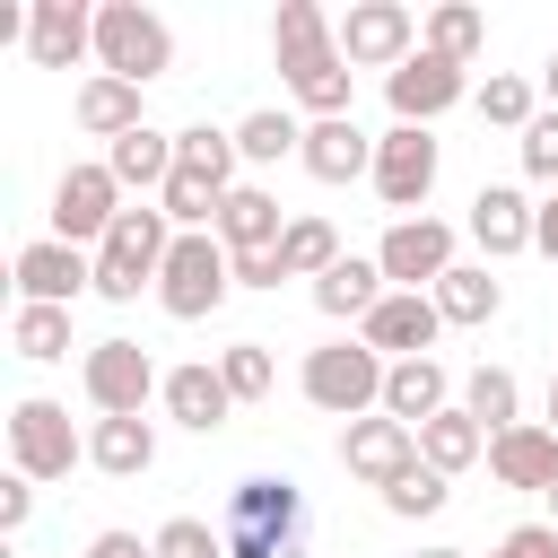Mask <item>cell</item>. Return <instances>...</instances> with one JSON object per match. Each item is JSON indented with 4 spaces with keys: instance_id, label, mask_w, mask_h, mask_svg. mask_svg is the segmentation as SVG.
Listing matches in <instances>:
<instances>
[{
    "instance_id": "obj_42",
    "label": "cell",
    "mask_w": 558,
    "mask_h": 558,
    "mask_svg": "<svg viewBox=\"0 0 558 558\" xmlns=\"http://www.w3.org/2000/svg\"><path fill=\"white\" fill-rule=\"evenodd\" d=\"M26 514H35V480L9 471V480H0V532H26Z\"/></svg>"
},
{
    "instance_id": "obj_23",
    "label": "cell",
    "mask_w": 558,
    "mask_h": 558,
    "mask_svg": "<svg viewBox=\"0 0 558 558\" xmlns=\"http://www.w3.org/2000/svg\"><path fill=\"white\" fill-rule=\"evenodd\" d=\"M445 410H453V375H445V357H401V366L384 375V418L427 427V418H445Z\"/></svg>"
},
{
    "instance_id": "obj_28",
    "label": "cell",
    "mask_w": 558,
    "mask_h": 558,
    "mask_svg": "<svg viewBox=\"0 0 558 558\" xmlns=\"http://www.w3.org/2000/svg\"><path fill=\"white\" fill-rule=\"evenodd\" d=\"M87 462H96L105 480H140V471L157 462V427H148V418H96V427H87Z\"/></svg>"
},
{
    "instance_id": "obj_13",
    "label": "cell",
    "mask_w": 558,
    "mask_h": 558,
    "mask_svg": "<svg viewBox=\"0 0 558 558\" xmlns=\"http://www.w3.org/2000/svg\"><path fill=\"white\" fill-rule=\"evenodd\" d=\"M9 279H17V305H78L96 288V253H78L61 235H35V244H17Z\"/></svg>"
},
{
    "instance_id": "obj_9",
    "label": "cell",
    "mask_w": 558,
    "mask_h": 558,
    "mask_svg": "<svg viewBox=\"0 0 558 558\" xmlns=\"http://www.w3.org/2000/svg\"><path fill=\"white\" fill-rule=\"evenodd\" d=\"M331 26H340V61H349V70H384V78H392V70L418 52V35H427L401 0H349V17H331Z\"/></svg>"
},
{
    "instance_id": "obj_16",
    "label": "cell",
    "mask_w": 558,
    "mask_h": 558,
    "mask_svg": "<svg viewBox=\"0 0 558 558\" xmlns=\"http://www.w3.org/2000/svg\"><path fill=\"white\" fill-rule=\"evenodd\" d=\"M436 331H445V314H436V296H410V288H392L366 323H357V340L384 357V366H401V357H427L436 349Z\"/></svg>"
},
{
    "instance_id": "obj_34",
    "label": "cell",
    "mask_w": 558,
    "mask_h": 558,
    "mask_svg": "<svg viewBox=\"0 0 558 558\" xmlns=\"http://www.w3.org/2000/svg\"><path fill=\"white\" fill-rule=\"evenodd\" d=\"M9 349L35 357V366L70 357V305H17V314H9Z\"/></svg>"
},
{
    "instance_id": "obj_47",
    "label": "cell",
    "mask_w": 558,
    "mask_h": 558,
    "mask_svg": "<svg viewBox=\"0 0 558 558\" xmlns=\"http://www.w3.org/2000/svg\"><path fill=\"white\" fill-rule=\"evenodd\" d=\"M541 427H549V436H558V375H549V418H541Z\"/></svg>"
},
{
    "instance_id": "obj_20",
    "label": "cell",
    "mask_w": 558,
    "mask_h": 558,
    "mask_svg": "<svg viewBox=\"0 0 558 558\" xmlns=\"http://www.w3.org/2000/svg\"><path fill=\"white\" fill-rule=\"evenodd\" d=\"M532 201L514 192V183H480L471 192V244L488 253V262H514V253H532Z\"/></svg>"
},
{
    "instance_id": "obj_2",
    "label": "cell",
    "mask_w": 558,
    "mask_h": 558,
    "mask_svg": "<svg viewBox=\"0 0 558 558\" xmlns=\"http://www.w3.org/2000/svg\"><path fill=\"white\" fill-rule=\"evenodd\" d=\"M227 558H305V488L262 471L227 488Z\"/></svg>"
},
{
    "instance_id": "obj_12",
    "label": "cell",
    "mask_w": 558,
    "mask_h": 558,
    "mask_svg": "<svg viewBox=\"0 0 558 558\" xmlns=\"http://www.w3.org/2000/svg\"><path fill=\"white\" fill-rule=\"evenodd\" d=\"M471 96V78H462V61H445V52H410L392 78H384V105H392V122H410V131H427L436 113H453Z\"/></svg>"
},
{
    "instance_id": "obj_32",
    "label": "cell",
    "mask_w": 558,
    "mask_h": 558,
    "mask_svg": "<svg viewBox=\"0 0 558 558\" xmlns=\"http://www.w3.org/2000/svg\"><path fill=\"white\" fill-rule=\"evenodd\" d=\"M174 166H192V174H209L218 192H235V131H218V122H183L174 131Z\"/></svg>"
},
{
    "instance_id": "obj_21",
    "label": "cell",
    "mask_w": 558,
    "mask_h": 558,
    "mask_svg": "<svg viewBox=\"0 0 558 558\" xmlns=\"http://www.w3.org/2000/svg\"><path fill=\"white\" fill-rule=\"evenodd\" d=\"M296 166H305L314 183H357V174H375V140H366L349 113H340V122H305Z\"/></svg>"
},
{
    "instance_id": "obj_1",
    "label": "cell",
    "mask_w": 558,
    "mask_h": 558,
    "mask_svg": "<svg viewBox=\"0 0 558 558\" xmlns=\"http://www.w3.org/2000/svg\"><path fill=\"white\" fill-rule=\"evenodd\" d=\"M270 52H279V70H288V96H296L314 122H340V113H349L357 70L340 61V26H331L314 0H279V17H270Z\"/></svg>"
},
{
    "instance_id": "obj_36",
    "label": "cell",
    "mask_w": 558,
    "mask_h": 558,
    "mask_svg": "<svg viewBox=\"0 0 558 558\" xmlns=\"http://www.w3.org/2000/svg\"><path fill=\"white\" fill-rule=\"evenodd\" d=\"M218 375H227L235 401H262L279 384V357H270V340H235V349H218Z\"/></svg>"
},
{
    "instance_id": "obj_19",
    "label": "cell",
    "mask_w": 558,
    "mask_h": 558,
    "mask_svg": "<svg viewBox=\"0 0 558 558\" xmlns=\"http://www.w3.org/2000/svg\"><path fill=\"white\" fill-rule=\"evenodd\" d=\"M166 418L174 427H192V436H218L227 427V410H235V392H227V375H218V357H192V366H166Z\"/></svg>"
},
{
    "instance_id": "obj_49",
    "label": "cell",
    "mask_w": 558,
    "mask_h": 558,
    "mask_svg": "<svg viewBox=\"0 0 558 558\" xmlns=\"http://www.w3.org/2000/svg\"><path fill=\"white\" fill-rule=\"evenodd\" d=\"M549 523H558V488H549Z\"/></svg>"
},
{
    "instance_id": "obj_41",
    "label": "cell",
    "mask_w": 558,
    "mask_h": 558,
    "mask_svg": "<svg viewBox=\"0 0 558 558\" xmlns=\"http://www.w3.org/2000/svg\"><path fill=\"white\" fill-rule=\"evenodd\" d=\"M488 558H558V523H514Z\"/></svg>"
},
{
    "instance_id": "obj_15",
    "label": "cell",
    "mask_w": 558,
    "mask_h": 558,
    "mask_svg": "<svg viewBox=\"0 0 558 558\" xmlns=\"http://www.w3.org/2000/svg\"><path fill=\"white\" fill-rule=\"evenodd\" d=\"M410 462H418V427H401V418H384V410L340 427V471H349V480H366V488H392Z\"/></svg>"
},
{
    "instance_id": "obj_39",
    "label": "cell",
    "mask_w": 558,
    "mask_h": 558,
    "mask_svg": "<svg viewBox=\"0 0 558 558\" xmlns=\"http://www.w3.org/2000/svg\"><path fill=\"white\" fill-rule=\"evenodd\" d=\"M157 558H227V532H209L201 514H174L157 523Z\"/></svg>"
},
{
    "instance_id": "obj_46",
    "label": "cell",
    "mask_w": 558,
    "mask_h": 558,
    "mask_svg": "<svg viewBox=\"0 0 558 558\" xmlns=\"http://www.w3.org/2000/svg\"><path fill=\"white\" fill-rule=\"evenodd\" d=\"M541 96H549V113H558V61H549V70H541Z\"/></svg>"
},
{
    "instance_id": "obj_48",
    "label": "cell",
    "mask_w": 558,
    "mask_h": 558,
    "mask_svg": "<svg viewBox=\"0 0 558 558\" xmlns=\"http://www.w3.org/2000/svg\"><path fill=\"white\" fill-rule=\"evenodd\" d=\"M410 558H471V549H410Z\"/></svg>"
},
{
    "instance_id": "obj_26",
    "label": "cell",
    "mask_w": 558,
    "mask_h": 558,
    "mask_svg": "<svg viewBox=\"0 0 558 558\" xmlns=\"http://www.w3.org/2000/svg\"><path fill=\"white\" fill-rule=\"evenodd\" d=\"M105 166H113V183H122V192H166V183H174V131L140 122L131 140H113V148H105Z\"/></svg>"
},
{
    "instance_id": "obj_44",
    "label": "cell",
    "mask_w": 558,
    "mask_h": 558,
    "mask_svg": "<svg viewBox=\"0 0 558 558\" xmlns=\"http://www.w3.org/2000/svg\"><path fill=\"white\" fill-rule=\"evenodd\" d=\"M87 558H157V541H140V532H96Z\"/></svg>"
},
{
    "instance_id": "obj_18",
    "label": "cell",
    "mask_w": 558,
    "mask_h": 558,
    "mask_svg": "<svg viewBox=\"0 0 558 558\" xmlns=\"http://www.w3.org/2000/svg\"><path fill=\"white\" fill-rule=\"evenodd\" d=\"M488 480H497V488H523V497H549V488H558V436H549L541 418L488 436Z\"/></svg>"
},
{
    "instance_id": "obj_27",
    "label": "cell",
    "mask_w": 558,
    "mask_h": 558,
    "mask_svg": "<svg viewBox=\"0 0 558 558\" xmlns=\"http://www.w3.org/2000/svg\"><path fill=\"white\" fill-rule=\"evenodd\" d=\"M427 296H436V314H445V323H462V331L497 323V305H506V288H497V270H488V262H453Z\"/></svg>"
},
{
    "instance_id": "obj_35",
    "label": "cell",
    "mask_w": 558,
    "mask_h": 558,
    "mask_svg": "<svg viewBox=\"0 0 558 558\" xmlns=\"http://www.w3.org/2000/svg\"><path fill=\"white\" fill-rule=\"evenodd\" d=\"M279 262H288V279H323V270L340 262V235H331V218H288V235H279Z\"/></svg>"
},
{
    "instance_id": "obj_33",
    "label": "cell",
    "mask_w": 558,
    "mask_h": 558,
    "mask_svg": "<svg viewBox=\"0 0 558 558\" xmlns=\"http://www.w3.org/2000/svg\"><path fill=\"white\" fill-rule=\"evenodd\" d=\"M427 52H445V61H480V44H488V17L471 9V0H445V9H427V35H418Z\"/></svg>"
},
{
    "instance_id": "obj_37",
    "label": "cell",
    "mask_w": 558,
    "mask_h": 558,
    "mask_svg": "<svg viewBox=\"0 0 558 558\" xmlns=\"http://www.w3.org/2000/svg\"><path fill=\"white\" fill-rule=\"evenodd\" d=\"M480 122H497V131H532V122H541V105H532V78L497 70V78L480 87Z\"/></svg>"
},
{
    "instance_id": "obj_24",
    "label": "cell",
    "mask_w": 558,
    "mask_h": 558,
    "mask_svg": "<svg viewBox=\"0 0 558 558\" xmlns=\"http://www.w3.org/2000/svg\"><path fill=\"white\" fill-rule=\"evenodd\" d=\"M227 253H270L279 235H288V218H279V201L262 192V183H235L227 201H218V227H209Z\"/></svg>"
},
{
    "instance_id": "obj_45",
    "label": "cell",
    "mask_w": 558,
    "mask_h": 558,
    "mask_svg": "<svg viewBox=\"0 0 558 558\" xmlns=\"http://www.w3.org/2000/svg\"><path fill=\"white\" fill-rule=\"evenodd\" d=\"M532 253H549V262H558V192H549V201H541V218H532Z\"/></svg>"
},
{
    "instance_id": "obj_17",
    "label": "cell",
    "mask_w": 558,
    "mask_h": 558,
    "mask_svg": "<svg viewBox=\"0 0 558 558\" xmlns=\"http://www.w3.org/2000/svg\"><path fill=\"white\" fill-rule=\"evenodd\" d=\"M35 26H26V61L35 70H78L96 61V9L87 0H26Z\"/></svg>"
},
{
    "instance_id": "obj_7",
    "label": "cell",
    "mask_w": 558,
    "mask_h": 558,
    "mask_svg": "<svg viewBox=\"0 0 558 558\" xmlns=\"http://www.w3.org/2000/svg\"><path fill=\"white\" fill-rule=\"evenodd\" d=\"M78 462H87V436L70 427V410L44 401V392H26V401L9 410V471H26V480L44 488V480H70Z\"/></svg>"
},
{
    "instance_id": "obj_29",
    "label": "cell",
    "mask_w": 558,
    "mask_h": 558,
    "mask_svg": "<svg viewBox=\"0 0 558 558\" xmlns=\"http://www.w3.org/2000/svg\"><path fill=\"white\" fill-rule=\"evenodd\" d=\"M418 462L453 480V471H471V462H488V427H480V418H471V410L453 401L445 418H427V427H418Z\"/></svg>"
},
{
    "instance_id": "obj_25",
    "label": "cell",
    "mask_w": 558,
    "mask_h": 558,
    "mask_svg": "<svg viewBox=\"0 0 558 558\" xmlns=\"http://www.w3.org/2000/svg\"><path fill=\"white\" fill-rule=\"evenodd\" d=\"M70 113H78V131H87V140H105V148H113V140H131V131L148 122V113H140V87H131V78H105V70L70 96Z\"/></svg>"
},
{
    "instance_id": "obj_43",
    "label": "cell",
    "mask_w": 558,
    "mask_h": 558,
    "mask_svg": "<svg viewBox=\"0 0 558 558\" xmlns=\"http://www.w3.org/2000/svg\"><path fill=\"white\" fill-rule=\"evenodd\" d=\"M279 279H288L279 244H270V253H235V288H279Z\"/></svg>"
},
{
    "instance_id": "obj_10",
    "label": "cell",
    "mask_w": 558,
    "mask_h": 558,
    "mask_svg": "<svg viewBox=\"0 0 558 558\" xmlns=\"http://www.w3.org/2000/svg\"><path fill=\"white\" fill-rule=\"evenodd\" d=\"M436 166H445L436 131H410V122H392V131L375 140V201H384V209H401V218H427Z\"/></svg>"
},
{
    "instance_id": "obj_6",
    "label": "cell",
    "mask_w": 558,
    "mask_h": 558,
    "mask_svg": "<svg viewBox=\"0 0 558 558\" xmlns=\"http://www.w3.org/2000/svg\"><path fill=\"white\" fill-rule=\"evenodd\" d=\"M227 296H235V253H227L218 235H174V253H166V270H157V305H166L174 323H209Z\"/></svg>"
},
{
    "instance_id": "obj_22",
    "label": "cell",
    "mask_w": 558,
    "mask_h": 558,
    "mask_svg": "<svg viewBox=\"0 0 558 558\" xmlns=\"http://www.w3.org/2000/svg\"><path fill=\"white\" fill-rule=\"evenodd\" d=\"M384 296H392V279H384V262H366V253H340V262L314 279V314H331V323H366Z\"/></svg>"
},
{
    "instance_id": "obj_4",
    "label": "cell",
    "mask_w": 558,
    "mask_h": 558,
    "mask_svg": "<svg viewBox=\"0 0 558 558\" xmlns=\"http://www.w3.org/2000/svg\"><path fill=\"white\" fill-rule=\"evenodd\" d=\"M384 357L366 349V340H323V349H305V366H296V392L323 410V418H375L384 410Z\"/></svg>"
},
{
    "instance_id": "obj_14",
    "label": "cell",
    "mask_w": 558,
    "mask_h": 558,
    "mask_svg": "<svg viewBox=\"0 0 558 558\" xmlns=\"http://www.w3.org/2000/svg\"><path fill=\"white\" fill-rule=\"evenodd\" d=\"M375 262H384V279H392V288L427 296V288L453 270V227H445V218H392V227H384V244H375Z\"/></svg>"
},
{
    "instance_id": "obj_31",
    "label": "cell",
    "mask_w": 558,
    "mask_h": 558,
    "mask_svg": "<svg viewBox=\"0 0 558 558\" xmlns=\"http://www.w3.org/2000/svg\"><path fill=\"white\" fill-rule=\"evenodd\" d=\"M296 148H305V122L279 113V105H262V113L235 122V157H244V166H279V157H296Z\"/></svg>"
},
{
    "instance_id": "obj_8",
    "label": "cell",
    "mask_w": 558,
    "mask_h": 558,
    "mask_svg": "<svg viewBox=\"0 0 558 558\" xmlns=\"http://www.w3.org/2000/svg\"><path fill=\"white\" fill-rule=\"evenodd\" d=\"M78 384H87V401H96V418H148V392H166V375H157V357L140 349V340H96L87 349V366H78Z\"/></svg>"
},
{
    "instance_id": "obj_5",
    "label": "cell",
    "mask_w": 558,
    "mask_h": 558,
    "mask_svg": "<svg viewBox=\"0 0 558 558\" xmlns=\"http://www.w3.org/2000/svg\"><path fill=\"white\" fill-rule=\"evenodd\" d=\"M96 70L131 78V87L166 78L174 70V26L157 9H140V0H96Z\"/></svg>"
},
{
    "instance_id": "obj_3",
    "label": "cell",
    "mask_w": 558,
    "mask_h": 558,
    "mask_svg": "<svg viewBox=\"0 0 558 558\" xmlns=\"http://www.w3.org/2000/svg\"><path fill=\"white\" fill-rule=\"evenodd\" d=\"M166 253H174V218H166L157 201L122 209V218H113V235L96 244V296H105V305H131L140 288H157Z\"/></svg>"
},
{
    "instance_id": "obj_30",
    "label": "cell",
    "mask_w": 558,
    "mask_h": 558,
    "mask_svg": "<svg viewBox=\"0 0 558 558\" xmlns=\"http://www.w3.org/2000/svg\"><path fill=\"white\" fill-rule=\"evenodd\" d=\"M462 410H471L488 436L523 427V384H514V366H471V375H462Z\"/></svg>"
},
{
    "instance_id": "obj_11",
    "label": "cell",
    "mask_w": 558,
    "mask_h": 558,
    "mask_svg": "<svg viewBox=\"0 0 558 558\" xmlns=\"http://www.w3.org/2000/svg\"><path fill=\"white\" fill-rule=\"evenodd\" d=\"M122 209H131V201H122V183H113V166H105V157H96V166H70V174L52 183V235H61V244H78V253H87V244H105Z\"/></svg>"
},
{
    "instance_id": "obj_40",
    "label": "cell",
    "mask_w": 558,
    "mask_h": 558,
    "mask_svg": "<svg viewBox=\"0 0 558 558\" xmlns=\"http://www.w3.org/2000/svg\"><path fill=\"white\" fill-rule=\"evenodd\" d=\"M523 174H532V183H549V192H558V113H541V122H532V131H523Z\"/></svg>"
},
{
    "instance_id": "obj_38",
    "label": "cell",
    "mask_w": 558,
    "mask_h": 558,
    "mask_svg": "<svg viewBox=\"0 0 558 558\" xmlns=\"http://www.w3.org/2000/svg\"><path fill=\"white\" fill-rule=\"evenodd\" d=\"M453 488H445V471H427V462H410L392 488H384V514H401V523H418V514H436Z\"/></svg>"
}]
</instances>
